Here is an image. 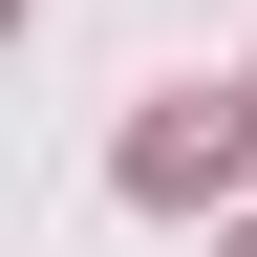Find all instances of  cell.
Returning <instances> with one entry per match:
<instances>
[{"mask_svg":"<svg viewBox=\"0 0 257 257\" xmlns=\"http://www.w3.org/2000/svg\"><path fill=\"white\" fill-rule=\"evenodd\" d=\"M257 172V86H150V128H128V193L150 214H193V193Z\"/></svg>","mask_w":257,"mask_h":257,"instance_id":"1","label":"cell"},{"mask_svg":"<svg viewBox=\"0 0 257 257\" xmlns=\"http://www.w3.org/2000/svg\"><path fill=\"white\" fill-rule=\"evenodd\" d=\"M0 22H22V0H0Z\"/></svg>","mask_w":257,"mask_h":257,"instance_id":"2","label":"cell"},{"mask_svg":"<svg viewBox=\"0 0 257 257\" xmlns=\"http://www.w3.org/2000/svg\"><path fill=\"white\" fill-rule=\"evenodd\" d=\"M236 257H257V236H236Z\"/></svg>","mask_w":257,"mask_h":257,"instance_id":"3","label":"cell"}]
</instances>
